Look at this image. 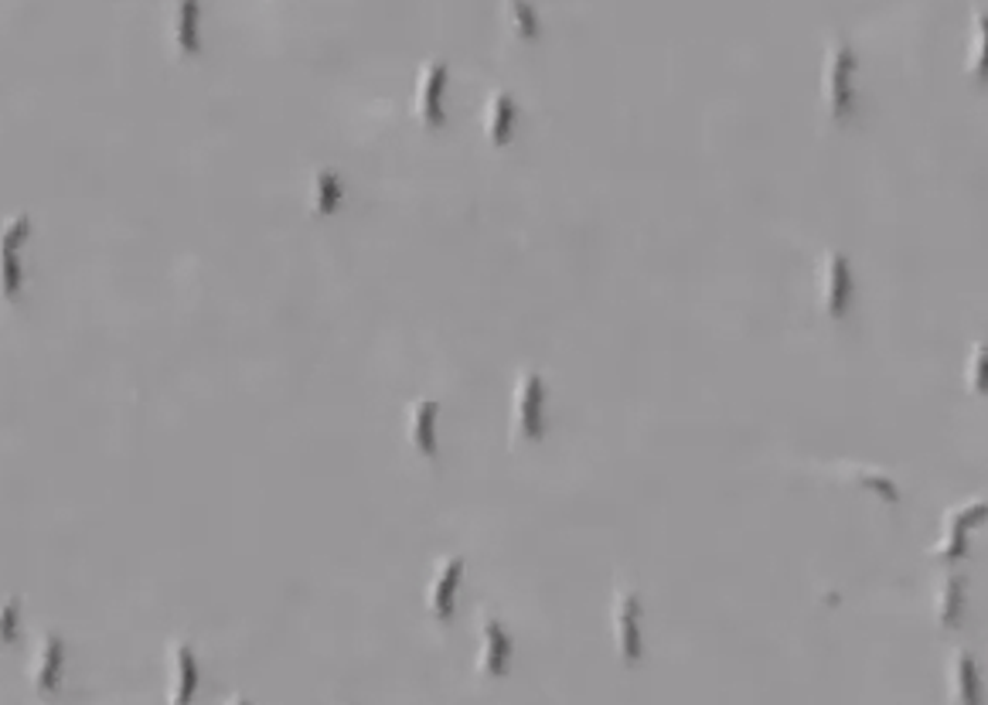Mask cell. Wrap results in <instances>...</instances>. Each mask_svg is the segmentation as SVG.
<instances>
[{
  "label": "cell",
  "mask_w": 988,
  "mask_h": 705,
  "mask_svg": "<svg viewBox=\"0 0 988 705\" xmlns=\"http://www.w3.org/2000/svg\"><path fill=\"white\" fill-rule=\"evenodd\" d=\"M855 75H859V55L852 52V45L835 41L828 48V55H825V86H822L828 113L835 119H846V116L859 113Z\"/></svg>",
  "instance_id": "obj_1"
},
{
  "label": "cell",
  "mask_w": 988,
  "mask_h": 705,
  "mask_svg": "<svg viewBox=\"0 0 988 705\" xmlns=\"http://www.w3.org/2000/svg\"><path fill=\"white\" fill-rule=\"evenodd\" d=\"M855 304V276L846 256L828 253L822 263V307L828 317H846Z\"/></svg>",
  "instance_id": "obj_2"
},
{
  "label": "cell",
  "mask_w": 988,
  "mask_h": 705,
  "mask_svg": "<svg viewBox=\"0 0 988 705\" xmlns=\"http://www.w3.org/2000/svg\"><path fill=\"white\" fill-rule=\"evenodd\" d=\"M641 596L638 593H621L614 603V627H617V651L627 665L641 662L645 654V638H641Z\"/></svg>",
  "instance_id": "obj_3"
},
{
  "label": "cell",
  "mask_w": 988,
  "mask_h": 705,
  "mask_svg": "<svg viewBox=\"0 0 988 705\" xmlns=\"http://www.w3.org/2000/svg\"><path fill=\"white\" fill-rule=\"evenodd\" d=\"M985 518H988L985 501H975V505H968V508L951 512L948 525H945V536H941V542H937V549H934V556L941 559V563L961 559L968 552V532H972L975 525H981Z\"/></svg>",
  "instance_id": "obj_4"
},
{
  "label": "cell",
  "mask_w": 988,
  "mask_h": 705,
  "mask_svg": "<svg viewBox=\"0 0 988 705\" xmlns=\"http://www.w3.org/2000/svg\"><path fill=\"white\" fill-rule=\"evenodd\" d=\"M968 614V579L961 572H951L941 579L937 587V603H934V617L941 627H958Z\"/></svg>",
  "instance_id": "obj_5"
},
{
  "label": "cell",
  "mask_w": 988,
  "mask_h": 705,
  "mask_svg": "<svg viewBox=\"0 0 988 705\" xmlns=\"http://www.w3.org/2000/svg\"><path fill=\"white\" fill-rule=\"evenodd\" d=\"M542 399H546V389H542L539 375H528V379H522V389H518V423H522V430H525L528 440H539L542 430H546Z\"/></svg>",
  "instance_id": "obj_6"
},
{
  "label": "cell",
  "mask_w": 988,
  "mask_h": 705,
  "mask_svg": "<svg viewBox=\"0 0 988 705\" xmlns=\"http://www.w3.org/2000/svg\"><path fill=\"white\" fill-rule=\"evenodd\" d=\"M948 678H951V698L954 702H981L985 692H981V671H978V662L972 658L968 651H961L951 658V668H948Z\"/></svg>",
  "instance_id": "obj_7"
},
{
  "label": "cell",
  "mask_w": 988,
  "mask_h": 705,
  "mask_svg": "<svg viewBox=\"0 0 988 705\" xmlns=\"http://www.w3.org/2000/svg\"><path fill=\"white\" fill-rule=\"evenodd\" d=\"M512 638L504 634V627L498 620H485V654H480V671L485 675H504L512 668Z\"/></svg>",
  "instance_id": "obj_8"
},
{
  "label": "cell",
  "mask_w": 988,
  "mask_h": 705,
  "mask_svg": "<svg viewBox=\"0 0 988 705\" xmlns=\"http://www.w3.org/2000/svg\"><path fill=\"white\" fill-rule=\"evenodd\" d=\"M62 668H65V644L59 638H45L41 651L35 654V665H32V678L38 689H55L59 678H62Z\"/></svg>",
  "instance_id": "obj_9"
},
{
  "label": "cell",
  "mask_w": 988,
  "mask_h": 705,
  "mask_svg": "<svg viewBox=\"0 0 988 705\" xmlns=\"http://www.w3.org/2000/svg\"><path fill=\"white\" fill-rule=\"evenodd\" d=\"M461 576H464V559H450L440 569L434 590H429V610H434L440 620H447L453 614V593H458Z\"/></svg>",
  "instance_id": "obj_10"
},
{
  "label": "cell",
  "mask_w": 988,
  "mask_h": 705,
  "mask_svg": "<svg viewBox=\"0 0 988 705\" xmlns=\"http://www.w3.org/2000/svg\"><path fill=\"white\" fill-rule=\"evenodd\" d=\"M443 89H447V68L443 65H434L426 75H423V86H420V116L426 123H440L443 119Z\"/></svg>",
  "instance_id": "obj_11"
},
{
  "label": "cell",
  "mask_w": 988,
  "mask_h": 705,
  "mask_svg": "<svg viewBox=\"0 0 988 705\" xmlns=\"http://www.w3.org/2000/svg\"><path fill=\"white\" fill-rule=\"evenodd\" d=\"M341 201H345L341 178H338V174H332V171H321L317 178H314V188H311V209L317 215H335L341 209Z\"/></svg>",
  "instance_id": "obj_12"
},
{
  "label": "cell",
  "mask_w": 988,
  "mask_h": 705,
  "mask_svg": "<svg viewBox=\"0 0 988 705\" xmlns=\"http://www.w3.org/2000/svg\"><path fill=\"white\" fill-rule=\"evenodd\" d=\"M171 662H174V682H177L174 702H188L195 695V689H198V662H195L191 647L188 644H177L174 654H171Z\"/></svg>",
  "instance_id": "obj_13"
},
{
  "label": "cell",
  "mask_w": 988,
  "mask_h": 705,
  "mask_svg": "<svg viewBox=\"0 0 988 705\" xmlns=\"http://www.w3.org/2000/svg\"><path fill=\"white\" fill-rule=\"evenodd\" d=\"M437 413H440L437 402H420V406L413 410V423H410L413 443L426 453V457H434V453H437V433H434Z\"/></svg>",
  "instance_id": "obj_14"
},
{
  "label": "cell",
  "mask_w": 988,
  "mask_h": 705,
  "mask_svg": "<svg viewBox=\"0 0 988 705\" xmlns=\"http://www.w3.org/2000/svg\"><path fill=\"white\" fill-rule=\"evenodd\" d=\"M968 75L975 79H988V14L975 11V28H972V45H968Z\"/></svg>",
  "instance_id": "obj_15"
},
{
  "label": "cell",
  "mask_w": 988,
  "mask_h": 705,
  "mask_svg": "<svg viewBox=\"0 0 988 705\" xmlns=\"http://www.w3.org/2000/svg\"><path fill=\"white\" fill-rule=\"evenodd\" d=\"M515 119H518V110L509 96H495L491 106H488V137L495 143H504L515 130Z\"/></svg>",
  "instance_id": "obj_16"
},
{
  "label": "cell",
  "mask_w": 988,
  "mask_h": 705,
  "mask_svg": "<svg viewBox=\"0 0 988 705\" xmlns=\"http://www.w3.org/2000/svg\"><path fill=\"white\" fill-rule=\"evenodd\" d=\"M198 21H201V11H198V4L195 0H182L177 4V45L185 48V52H195V48H201V35H198Z\"/></svg>",
  "instance_id": "obj_17"
},
{
  "label": "cell",
  "mask_w": 988,
  "mask_h": 705,
  "mask_svg": "<svg viewBox=\"0 0 988 705\" xmlns=\"http://www.w3.org/2000/svg\"><path fill=\"white\" fill-rule=\"evenodd\" d=\"M968 389L978 395H988V344H975L968 358Z\"/></svg>",
  "instance_id": "obj_18"
},
{
  "label": "cell",
  "mask_w": 988,
  "mask_h": 705,
  "mask_svg": "<svg viewBox=\"0 0 988 705\" xmlns=\"http://www.w3.org/2000/svg\"><path fill=\"white\" fill-rule=\"evenodd\" d=\"M509 17H512L518 35H528V38L539 35V17H536V11H531L528 0H509Z\"/></svg>",
  "instance_id": "obj_19"
},
{
  "label": "cell",
  "mask_w": 988,
  "mask_h": 705,
  "mask_svg": "<svg viewBox=\"0 0 988 705\" xmlns=\"http://www.w3.org/2000/svg\"><path fill=\"white\" fill-rule=\"evenodd\" d=\"M17 614H21L17 603H8L4 607V638L8 641H14V634H17Z\"/></svg>",
  "instance_id": "obj_20"
}]
</instances>
